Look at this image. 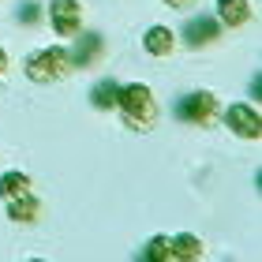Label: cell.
I'll return each mask as SVG.
<instances>
[{
	"label": "cell",
	"mask_w": 262,
	"mask_h": 262,
	"mask_svg": "<svg viewBox=\"0 0 262 262\" xmlns=\"http://www.w3.org/2000/svg\"><path fill=\"white\" fill-rule=\"evenodd\" d=\"M116 109L124 113V127L131 131H150L158 124V98L146 82H131V86H120L116 90Z\"/></svg>",
	"instance_id": "6da1fadb"
},
{
	"label": "cell",
	"mask_w": 262,
	"mask_h": 262,
	"mask_svg": "<svg viewBox=\"0 0 262 262\" xmlns=\"http://www.w3.org/2000/svg\"><path fill=\"white\" fill-rule=\"evenodd\" d=\"M27 79L38 82V86H49V82H60L68 79L71 71H75V64H71V53L60 49V45H49V49H38L27 56Z\"/></svg>",
	"instance_id": "7a4b0ae2"
},
{
	"label": "cell",
	"mask_w": 262,
	"mask_h": 262,
	"mask_svg": "<svg viewBox=\"0 0 262 262\" xmlns=\"http://www.w3.org/2000/svg\"><path fill=\"white\" fill-rule=\"evenodd\" d=\"M221 101L213 98L210 90H195V94H184L180 101H176V116H180L184 124H195V127H217L221 120Z\"/></svg>",
	"instance_id": "3957f363"
},
{
	"label": "cell",
	"mask_w": 262,
	"mask_h": 262,
	"mask_svg": "<svg viewBox=\"0 0 262 262\" xmlns=\"http://www.w3.org/2000/svg\"><path fill=\"white\" fill-rule=\"evenodd\" d=\"M49 27L60 34V38H75L82 30L79 0H49Z\"/></svg>",
	"instance_id": "277c9868"
},
{
	"label": "cell",
	"mask_w": 262,
	"mask_h": 262,
	"mask_svg": "<svg viewBox=\"0 0 262 262\" xmlns=\"http://www.w3.org/2000/svg\"><path fill=\"white\" fill-rule=\"evenodd\" d=\"M221 116L229 120V127H232L240 139H258V135H262V116H258L255 105L236 101V105H229V109H225Z\"/></svg>",
	"instance_id": "5b68a950"
},
{
	"label": "cell",
	"mask_w": 262,
	"mask_h": 262,
	"mask_svg": "<svg viewBox=\"0 0 262 262\" xmlns=\"http://www.w3.org/2000/svg\"><path fill=\"white\" fill-rule=\"evenodd\" d=\"M221 38V23L210 19V15H195L184 23V41L191 45V49H206V45H213Z\"/></svg>",
	"instance_id": "8992f818"
},
{
	"label": "cell",
	"mask_w": 262,
	"mask_h": 262,
	"mask_svg": "<svg viewBox=\"0 0 262 262\" xmlns=\"http://www.w3.org/2000/svg\"><path fill=\"white\" fill-rule=\"evenodd\" d=\"M101 53H105V38H101V34H75V53H71L75 71L79 68H90Z\"/></svg>",
	"instance_id": "52a82bcc"
},
{
	"label": "cell",
	"mask_w": 262,
	"mask_h": 262,
	"mask_svg": "<svg viewBox=\"0 0 262 262\" xmlns=\"http://www.w3.org/2000/svg\"><path fill=\"white\" fill-rule=\"evenodd\" d=\"M251 15H255V8L247 4V0H217V23H225L229 30L247 27Z\"/></svg>",
	"instance_id": "ba28073f"
},
{
	"label": "cell",
	"mask_w": 262,
	"mask_h": 262,
	"mask_svg": "<svg viewBox=\"0 0 262 262\" xmlns=\"http://www.w3.org/2000/svg\"><path fill=\"white\" fill-rule=\"evenodd\" d=\"M142 49H146L150 56H158V60H165V56H172V49H176V34L158 23V27H150L146 34H142Z\"/></svg>",
	"instance_id": "9c48e42d"
},
{
	"label": "cell",
	"mask_w": 262,
	"mask_h": 262,
	"mask_svg": "<svg viewBox=\"0 0 262 262\" xmlns=\"http://www.w3.org/2000/svg\"><path fill=\"white\" fill-rule=\"evenodd\" d=\"M8 217L15 225H34L41 217V199H34V191L23 195V199H11L8 202Z\"/></svg>",
	"instance_id": "30bf717a"
},
{
	"label": "cell",
	"mask_w": 262,
	"mask_h": 262,
	"mask_svg": "<svg viewBox=\"0 0 262 262\" xmlns=\"http://www.w3.org/2000/svg\"><path fill=\"white\" fill-rule=\"evenodd\" d=\"M23 195H30V176L27 172H4L0 176V199L11 202V199H23Z\"/></svg>",
	"instance_id": "8fae6325"
},
{
	"label": "cell",
	"mask_w": 262,
	"mask_h": 262,
	"mask_svg": "<svg viewBox=\"0 0 262 262\" xmlns=\"http://www.w3.org/2000/svg\"><path fill=\"white\" fill-rule=\"evenodd\" d=\"M169 244H172V258H180V262L202 258V240H199V236H191V232L176 236V240H169Z\"/></svg>",
	"instance_id": "7c38bea8"
},
{
	"label": "cell",
	"mask_w": 262,
	"mask_h": 262,
	"mask_svg": "<svg viewBox=\"0 0 262 262\" xmlns=\"http://www.w3.org/2000/svg\"><path fill=\"white\" fill-rule=\"evenodd\" d=\"M116 82L113 79H101V82H94V90H90V101H94V109H116Z\"/></svg>",
	"instance_id": "4fadbf2b"
},
{
	"label": "cell",
	"mask_w": 262,
	"mask_h": 262,
	"mask_svg": "<svg viewBox=\"0 0 262 262\" xmlns=\"http://www.w3.org/2000/svg\"><path fill=\"white\" fill-rule=\"evenodd\" d=\"M139 258H142V262H169V258H172V244L165 240V236H154V240L142 247Z\"/></svg>",
	"instance_id": "5bb4252c"
},
{
	"label": "cell",
	"mask_w": 262,
	"mask_h": 262,
	"mask_svg": "<svg viewBox=\"0 0 262 262\" xmlns=\"http://www.w3.org/2000/svg\"><path fill=\"white\" fill-rule=\"evenodd\" d=\"M15 19L23 23V27H34V23L41 19V4H34V0H27V4H19V11H15Z\"/></svg>",
	"instance_id": "9a60e30c"
},
{
	"label": "cell",
	"mask_w": 262,
	"mask_h": 262,
	"mask_svg": "<svg viewBox=\"0 0 262 262\" xmlns=\"http://www.w3.org/2000/svg\"><path fill=\"white\" fill-rule=\"evenodd\" d=\"M165 4H169L172 11H191V8L199 4V0H165Z\"/></svg>",
	"instance_id": "2e32d148"
},
{
	"label": "cell",
	"mask_w": 262,
	"mask_h": 262,
	"mask_svg": "<svg viewBox=\"0 0 262 262\" xmlns=\"http://www.w3.org/2000/svg\"><path fill=\"white\" fill-rule=\"evenodd\" d=\"M4 71H8V53L0 49V75H4Z\"/></svg>",
	"instance_id": "e0dca14e"
}]
</instances>
